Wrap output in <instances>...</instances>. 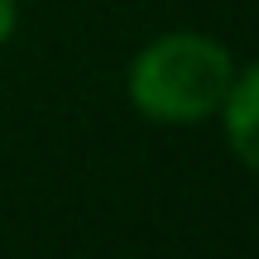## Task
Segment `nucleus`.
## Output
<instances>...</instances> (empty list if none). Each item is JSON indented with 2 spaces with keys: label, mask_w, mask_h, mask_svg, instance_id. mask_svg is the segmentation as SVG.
I'll use <instances>...</instances> for the list:
<instances>
[{
  "label": "nucleus",
  "mask_w": 259,
  "mask_h": 259,
  "mask_svg": "<svg viewBox=\"0 0 259 259\" xmlns=\"http://www.w3.org/2000/svg\"><path fill=\"white\" fill-rule=\"evenodd\" d=\"M235 77V58L221 38L173 29L135 53L125 72V92L144 120L154 125H197L221 111Z\"/></svg>",
  "instance_id": "f257e3e1"
},
{
  "label": "nucleus",
  "mask_w": 259,
  "mask_h": 259,
  "mask_svg": "<svg viewBox=\"0 0 259 259\" xmlns=\"http://www.w3.org/2000/svg\"><path fill=\"white\" fill-rule=\"evenodd\" d=\"M221 125H226V144L245 168L259 178V63L235 67L231 92L221 101Z\"/></svg>",
  "instance_id": "f03ea898"
},
{
  "label": "nucleus",
  "mask_w": 259,
  "mask_h": 259,
  "mask_svg": "<svg viewBox=\"0 0 259 259\" xmlns=\"http://www.w3.org/2000/svg\"><path fill=\"white\" fill-rule=\"evenodd\" d=\"M15 29H19V0H0V48L15 38Z\"/></svg>",
  "instance_id": "7ed1b4c3"
}]
</instances>
